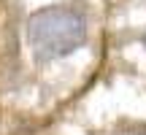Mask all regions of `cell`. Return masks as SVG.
<instances>
[{"mask_svg":"<svg viewBox=\"0 0 146 135\" xmlns=\"http://www.w3.org/2000/svg\"><path fill=\"white\" fill-rule=\"evenodd\" d=\"M89 24L84 11L65 3L43 5L27 16L25 38L38 62H54L76 54L87 43Z\"/></svg>","mask_w":146,"mask_h":135,"instance_id":"1","label":"cell"},{"mask_svg":"<svg viewBox=\"0 0 146 135\" xmlns=\"http://www.w3.org/2000/svg\"><path fill=\"white\" fill-rule=\"evenodd\" d=\"M141 43H143V49H146V30H143V35H141Z\"/></svg>","mask_w":146,"mask_h":135,"instance_id":"2","label":"cell"}]
</instances>
